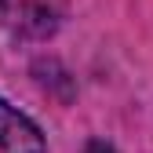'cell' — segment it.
I'll list each match as a JSON object with an SVG mask.
<instances>
[{"label": "cell", "instance_id": "6da1fadb", "mask_svg": "<svg viewBox=\"0 0 153 153\" xmlns=\"http://www.w3.org/2000/svg\"><path fill=\"white\" fill-rule=\"evenodd\" d=\"M69 0H0V18L15 36L44 40L62 26Z\"/></svg>", "mask_w": 153, "mask_h": 153}, {"label": "cell", "instance_id": "7a4b0ae2", "mask_svg": "<svg viewBox=\"0 0 153 153\" xmlns=\"http://www.w3.org/2000/svg\"><path fill=\"white\" fill-rule=\"evenodd\" d=\"M0 153H48L40 128L7 99H0Z\"/></svg>", "mask_w": 153, "mask_h": 153}]
</instances>
